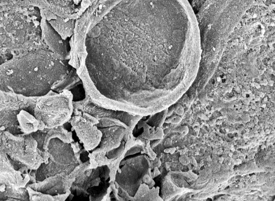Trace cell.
Instances as JSON below:
<instances>
[{
	"mask_svg": "<svg viewBox=\"0 0 275 201\" xmlns=\"http://www.w3.org/2000/svg\"><path fill=\"white\" fill-rule=\"evenodd\" d=\"M85 45L92 96L114 110L142 115L166 110L197 72L195 33L161 11L123 12L94 29Z\"/></svg>",
	"mask_w": 275,
	"mask_h": 201,
	"instance_id": "6da1fadb",
	"label": "cell"
},
{
	"mask_svg": "<svg viewBox=\"0 0 275 201\" xmlns=\"http://www.w3.org/2000/svg\"><path fill=\"white\" fill-rule=\"evenodd\" d=\"M69 61L42 49L13 57L0 65V90L27 96L45 95L73 69Z\"/></svg>",
	"mask_w": 275,
	"mask_h": 201,
	"instance_id": "7a4b0ae2",
	"label": "cell"
},
{
	"mask_svg": "<svg viewBox=\"0 0 275 201\" xmlns=\"http://www.w3.org/2000/svg\"><path fill=\"white\" fill-rule=\"evenodd\" d=\"M254 0H206L196 16L201 40L223 41L238 26Z\"/></svg>",
	"mask_w": 275,
	"mask_h": 201,
	"instance_id": "3957f363",
	"label": "cell"
},
{
	"mask_svg": "<svg viewBox=\"0 0 275 201\" xmlns=\"http://www.w3.org/2000/svg\"><path fill=\"white\" fill-rule=\"evenodd\" d=\"M1 147L14 161L32 170H37L42 164H48L49 152L39 148L38 143L31 134H13L1 132Z\"/></svg>",
	"mask_w": 275,
	"mask_h": 201,
	"instance_id": "277c9868",
	"label": "cell"
},
{
	"mask_svg": "<svg viewBox=\"0 0 275 201\" xmlns=\"http://www.w3.org/2000/svg\"><path fill=\"white\" fill-rule=\"evenodd\" d=\"M73 94L71 90L56 93L51 90L38 96L33 115L43 122L45 128H52L68 122L73 113Z\"/></svg>",
	"mask_w": 275,
	"mask_h": 201,
	"instance_id": "5b68a950",
	"label": "cell"
},
{
	"mask_svg": "<svg viewBox=\"0 0 275 201\" xmlns=\"http://www.w3.org/2000/svg\"><path fill=\"white\" fill-rule=\"evenodd\" d=\"M110 173L107 165L89 168L76 179L70 188L71 193L88 197L90 201H102L112 181Z\"/></svg>",
	"mask_w": 275,
	"mask_h": 201,
	"instance_id": "8992f818",
	"label": "cell"
},
{
	"mask_svg": "<svg viewBox=\"0 0 275 201\" xmlns=\"http://www.w3.org/2000/svg\"><path fill=\"white\" fill-rule=\"evenodd\" d=\"M150 160L144 155L125 160L122 159L116 171L115 182L133 197L142 183L144 176L148 174L152 176Z\"/></svg>",
	"mask_w": 275,
	"mask_h": 201,
	"instance_id": "52a82bcc",
	"label": "cell"
},
{
	"mask_svg": "<svg viewBox=\"0 0 275 201\" xmlns=\"http://www.w3.org/2000/svg\"><path fill=\"white\" fill-rule=\"evenodd\" d=\"M95 121L93 115L73 109V115L68 121L80 143L89 152L98 147L102 138V133L96 126Z\"/></svg>",
	"mask_w": 275,
	"mask_h": 201,
	"instance_id": "ba28073f",
	"label": "cell"
},
{
	"mask_svg": "<svg viewBox=\"0 0 275 201\" xmlns=\"http://www.w3.org/2000/svg\"><path fill=\"white\" fill-rule=\"evenodd\" d=\"M31 170L12 160L0 149V184L16 189L26 187L30 180L29 172Z\"/></svg>",
	"mask_w": 275,
	"mask_h": 201,
	"instance_id": "9c48e42d",
	"label": "cell"
},
{
	"mask_svg": "<svg viewBox=\"0 0 275 201\" xmlns=\"http://www.w3.org/2000/svg\"><path fill=\"white\" fill-rule=\"evenodd\" d=\"M65 173L48 176L43 181L27 185L36 191L53 196L63 194L70 190L74 180L70 179Z\"/></svg>",
	"mask_w": 275,
	"mask_h": 201,
	"instance_id": "30bf717a",
	"label": "cell"
},
{
	"mask_svg": "<svg viewBox=\"0 0 275 201\" xmlns=\"http://www.w3.org/2000/svg\"><path fill=\"white\" fill-rule=\"evenodd\" d=\"M0 111L24 110L33 112L38 96H27L13 92L0 90Z\"/></svg>",
	"mask_w": 275,
	"mask_h": 201,
	"instance_id": "8fae6325",
	"label": "cell"
},
{
	"mask_svg": "<svg viewBox=\"0 0 275 201\" xmlns=\"http://www.w3.org/2000/svg\"><path fill=\"white\" fill-rule=\"evenodd\" d=\"M68 131L64 125L59 126L52 128H45L44 130H38L31 134L38 143L39 148L43 151L48 150L50 142L53 138H58L65 143L70 144L74 141L72 131Z\"/></svg>",
	"mask_w": 275,
	"mask_h": 201,
	"instance_id": "7c38bea8",
	"label": "cell"
},
{
	"mask_svg": "<svg viewBox=\"0 0 275 201\" xmlns=\"http://www.w3.org/2000/svg\"><path fill=\"white\" fill-rule=\"evenodd\" d=\"M21 132L31 134L45 128L44 123L36 119L34 115L24 110H21L17 115Z\"/></svg>",
	"mask_w": 275,
	"mask_h": 201,
	"instance_id": "4fadbf2b",
	"label": "cell"
},
{
	"mask_svg": "<svg viewBox=\"0 0 275 201\" xmlns=\"http://www.w3.org/2000/svg\"><path fill=\"white\" fill-rule=\"evenodd\" d=\"M82 84V81L77 73L76 70L73 68L66 77L54 84L51 89L57 93H61L64 90H70Z\"/></svg>",
	"mask_w": 275,
	"mask_h": 201,
	"instance_id": "5bb4252c",
	"label": "cell"
},
{
	"mask_svg": "<svg viewBox=\"0 0 275 201\" xmlns=\"http://www.w3.org/2000/svg\"><path fill=\"white\" fill-rule=\"evenodd\" d=\"M17 111H0V131H7L14 134L13 129L17 134L21 132L19 128V123L17 118V115L19 113Z\"/></svg>",
	"mask_w": 275,
	"mask_h": 201,
	"instance_id": "9a60e30c",
	"label": "cell"
},
{
	"mask_svg": "<svg viewBox=\"0 0 275 201\" xmlns=\"http://www.w3.org/2000/svg\"><path fill=\"white\" fill-rule=\"evenodd\" d=\"M159 187L150 188L148 185L142 183L132 197V201H163L159 196Z\"/></svg>",
	"mask_w": 275,
	"mask_h": 201,
	"instance_id": "2e32d148",
	"label": "cell"
},
{
	"mask_svg": "<svg viewBox=\"0 0 275 201\" xmlns=\"http://www.w3.org/2000/svg\"><path fill=\"white\" fill-rule=\"evenodd\" d=\"M142 119L138 122L137 125L138 128H142L143 131L141 135L136 138H142L149 140L163 138L164 134L163 129L160 127H156L150 126L145 121L142 120Z\"/></svg>",
	"mask_w": 275,
	"mask_h": 201,
	"instance_id": "e0dca14e",
	"label": "cell"
},
{
	"mask_svg": "<svg viewBox=\"0 0 275 201\" xmlns=\"http://www.w3.org/2000/svg\"><path fill=\"white\" fill-rule=\"evenodd\" d=\"M184 188L179 187L173 183L167 175L164 177L161 183V196L164 201H169L184 191Z\"/></svg>",
	"mask_w": 275,
	"mask_h": 201,
	"instance_id": "ac0fdd59",
	"label": "cell"
},
{
	"mask_svg": "<svg viewBox=\"0 0 275 201\" xmlns=\"http://www.w3.org/2000/svg\"><path fill=\"white\" fill-rule=\"evenodd\" d=\"M26 188L29 194L30 201H54L53 196L49 194L36 191L28 186H26Z\"/></svg>",
	"mask_w": 275,
	"mask_h": 201,
	"instance_id": "d6986e66",
	"label": "cell"
},
{
	"mask_svg": "<svg viewBox=\"0 0 275 201\" xmlns=\"http://www.w3.org/2000/svg\"><path fill=\"white\" fill-rule=\"evenodd\" d=\"M167 110L151 115V116L149 117L145 122L153 127H161L165 121L167 114Z\"/></svg>",
	"mask_w": 275,
	"mask_h": 201,
	"instance_id": "ffe728a7",
	"label": "cell"
},
{
	"mask_svg": "<svg viewBox=\"0 0 275 201\" xmlns=\"http://www.w3.org/2000/svg\"><path fill=\"white\" fill-rule=\"evenodd\" d=\"M71 193L70 189L65 193L56 195L52 196L53 197L54 201H64L68 198Z\"/></svg>",
	"mask_w": 275,
	"mask_h": 201,
	"instance_id": "44dd1931",
	"label": "cell"
},
{
	"mask_svg": "<svg viewBox=\"0 0 275 201\" xmlns=\"http://www.w3.org/2000/svg\"><path fill=\"white\" fill-rule=\"evenodd\" d=\"M179 161L184 165H187L190 163L189 158L186 155H181L179 157Z\"/></svg>",
	"mask_w": 275,
	"mask_h": 201,
	"instance_id": "7402d4cb",
	"label": "cell"
},
{
	"mask_svg": "<svg viewBox=\"0 0 275 201\" xmlns=\"http://www.w3.org/2000/svg\"><path fill=\"white\" fill-rule=\"evenodd\" d=\"M189 128L186 126H183L176 129V131L180 133L183 135H187L189 132Z\"/></svg>",
	"mask_w": 275,
	"mask_h": 201,
	"instance_id": "603a6c76",
	"label": "cell"
},
{
	"mask_svg": "<svg viewBox=\"0 0 275 201\" xmlns=\"http://www.w3.org/2000/svg\"><path fill=\"white\" fill-rule=\"evenodd\" d=\"M242 120L245 123H248L250 120V115L248 114H242L241 117Z\"/></svg>",
	"mask_w": 275,
	"mask_h": 201,
	"instance_id": "cb8c5ba5",
	"label": "cell"
},
{
	"mask_svg": "<svg viewBox=\"0 0 275 201\" xmlns=\"http://www.w3.org/2000/svg\"><path fill=\"white\" fill-rule=\"evenodd\" d=\"M161 174V172L158 169V167H155L154 168L153 171L151 172V176L153 179L156 176L159 175Z\"/></svg>",
	"mask_w": 275,
	"mask_h": 201,
	"instance_id": "d4e9b609",
	"label": "cell"
},
{
	"mask_svg": "<svg viewBox=\"0 0 275 201\" xmlns=\"http://www.w3.org/2000/svg\"><path fill=\"white\" fill-rule=\"evenodd\" d=\"M182 120V118L180 117L177 116L176 118H174L173 119H171V122L172 123L174 124H176L179 123Z\"/></svg>",
	"mask_w": 275,
	"mask_h": 201,
	"instance_id": "484cf974",
	"label": "cell"
},
{
	"mask_svg": "<svg viewBox=\"0 0 275 201\" xmlns=\"http://www.w3.org/2000/svg\"><path fill=\"white\" fill-rule=\"evenodd\" d=\"M198 116L201 119H203V120H207V119H208V118L206 116L205 114H202V113H198Z\"/></svg>",
	"mask_w": 275,
	"mask_h": 201,
	"instance_id": "4316f807",
	"label": "cell"
},
{
	"mask_svg": "<svg viewBox=\"0 0 275 201\" xmlns=\"http://www.w3.org/2000/svg\"><path fill=\"white\" fill-rule=\"evenodd\" d=\"M190 159V163L192 164H193V165L195 167H197V163L196 160L195 159H194V158L193 157H191Z\"/></svg>",
	"mask_w": 275,
	"mask_h": 201,
	"instance_id": "83f0119b",
	"label": "cell"
},
{
	"mask_svg": "<svg viewBox=\"0 0 275 201\" xmlns=\"http://www.w3.org/2000/svg\"><path fill=\"white\" fill-rule=\"evenodd\" d=\"M165 168L166 170L167 171H171L170 162H165Z\"/></svg>",
	"mask_w": 275,
	"mask_h": 201,
	"instance_id": "f1b7e54d",
	"label": "cell"
},
{
	"mask_svg": "<svg viewBox=\"0 0 275 201\" xmlns=\"http://www.w3.org/2000/svg\"><path fill=\"white\" fill-rule=\"evenodd\" d=\"M171 144V140L170 138H168L165 142L164 145L165 147H167L169 146Z\"/></svg>",
	"mask_w": 275,
	"mask_h": 201,
	"instance_id": "f546056e",
	"label": "cell"
},
{
	"mask_svg": "<svg viewBox=\"0 0 275 201\" xmlns=\"http://www.w3.org/2000/svg\"><path fill=\"white\" fill-rule=\"evenodd\" d=\"M268 84V81H267L266 79H264L263 81H261L260 82V85H265L266 86L267 84Z\"/></svg>",
	"mask_w": 275,
	"mask_h": 201,
	"instance_id": "4dcf8cb0",
	"label": "cell"
},
{
	"mask_svg": "<svg viewBox=\"0 0 275 201\" xmlns=\"http://www.w3.org/2000/svg\"><path fill=\"white\" fill-rule=\"evenodd\" d=\"M176 148L175 147L170 148V152H169V153L171 155H172V154H173V153L176 152Z\"/></svg>",
	"mask_w": 275,
	"mask_h": 201,
	"instance_id": "1f68e13d",
	"label": "cell"
},
{
	"mask_svg": "<svg viewBox=\"0 0 275 201\" xmlns=\"http://www.w3.org/2000/svg\"><path fill=\"white\" fill-rule=\"evenodd\" d=\"M259 121V118H258V117H254V124L255 125L258 124Z\"/></svg>",
	"mask_w": 275,
	"mask_h": 201,
	"instance_id": "d6a6232c",
	"label": "cell"
},
{
	"mask_svg": "<svg viewBox=\"0 0 275 201\" xmlns=\"http://www.w3.org/2000/svg\"><path fill=\"white\" fill-rule=\"evenodd\" d=\"M242 109H243V110H244L245 111H247L249 110V107H248L247 105H244Z\"/></svg>",
	"mask_w": 275,
	"mask_h": 201,
	"instance_id": "836d02e7",
	"label": "cell"
},
{
	"mask_svg": "<svg viewBox=\"0 0 275 201\" xmlns=\"http://www.w3.org/2000/svg\"><path fill=\"white\" fill-rule=\"evenodd\" d=\"M164 152L166 153H169L170 152V148H168L164 150Z\"/></svg>",
	"mask_w": 275,
	"mask_h": 201,
	"instance_id": "e575fe53",
	"label": "cell"
},
{
	"mask_svg": "<svg viewBox=\"0 0 275 201\" xmlns=\"http://www.w3.org/2000/svg\"><path fill=\"white\" fill-rule=\"evenodd\" d=\"M215 123V120L211 121L209 122V125L210 126H213Z\"/></svg>",
	"mask_w": 275,
	"mask_h": 201,
	"instance_id": "d590c367",
	"label": "cell"
},
{
	"mask_svg": "<svg viewBox=\"0 0 275 201\" xmlns=\"http://www.w3.org/2000/svg\"><path fill=\"white\" fill-rule=\"evenodd\" d=\"M254 86H255V87L256 88H257V89H259V88L260 87V85L259 84L257 83H256V82H254Z\"/></svg>",
	"mask_w": 275,
	"mask_h": 201,
	"instance_id": "8d00e7d4",
	"label": "cell"
},
{
	"mask_svg": "<svg viewBox=\"0 0 275 201\" xmlns=\"http://www.w3.org/2000/svg\"><path fill=\"white\" fill-rule=\"evenodd\" d=\"M186 151L185 150V149H182V150H181L180 151V155H185V154L186 153Z\"/></svg>",
	"mask_w": 275,
	"mask_h": 201,
	"instance_id": "74e56055",
	"label": "cell"
},
{
	"mask_svg": "<svg viewBox=\"0 0 275 201\" xmlns=\"http://www.w3.org/2000/svg\"><path fill=\"white\" fill-rule=\"evenodd\" d=\"M259 95L260 97H264V96H265V94L262 92H260L259 93Z\"/></svg>",
	"mask_w": 275,
	"mask_h": 201,
	"instance_id": "f35d334b",
	"label": "cell"
},
{
	"mask_svg": "<svg viewBox=\"0 0 275 201\" xmlns=\"http://www.w3.org/2000/svg\"><path fill=\"white\" fill-rule=\"evenodd\" d=\"M221 80H222V78L220 77H217V80L218 82H220L221 81Z\"/></svg>",
	"mask_w": 275,
	"mask_h": 201,
	"instance_id": "ab89813d",
	"label": "cell"
},
{
	"mask_svg": "<svg viewBox=\"0 0 275 201\" xmlns=\"http://www.w3.org/2000/svg\"><path fill=\"white\" fill-rule=\"evenodd\" d=\"M264 133H265V132H264V130H261V132H260V134H261V135H263V134H264Z\"/></svg>",
	"mask_w": 275,
	"mask_h": 201,
	"instance_id": "60d3db41",
	"label": "cell"
},
{
	"mask_svg": "<svg viewBox=\"0 0 275 201\" xmlns=\"http://www.w3.org/2000/svg\"><path fill=\"white\" fill-rule=\"evenodd\" d=\"M221 81H222V83H224L226 81V78H222Z\"/></svg>",
	"mask_w": 275,
	"mask_h": 201,
	"instance_id": "b9f144b4",
	"label": "cell"
},
{
	"mask_svg": "<svg viewBox=\"0 0 275 201\" xmlns=\"http://www.w3.org/2000/svg\"><path fill=\"white\" fill-rule=\"evenodd\" d=\"M273 83H274L273 81H270V86H272L273 85Z\"/></svg>",
	"mask_w": 275,
	"mask_h": 201,
	"instance_id": "7bdbcfd3",
	"label": "cell"
},
{
	"mask_svg": "<svg viewBox=\"0 0 275 201\" xmlns=\"http://www.w3.org/2000/svg\"><path fill=\"white\" fill-rule=\"evenodd\" d=\"M228 89H229V90H228L229 92H231L232 91V87H231V86H230V87H229Z\"/></svg>",
	"mask_w": 275,
	"mask_h": 201,
	"instance_id": "ee69618b",
	"label": "cell"
},
{
	"mask_svg": "<svg viewBox=\"0 0 275 201\" xmlns=\"http://www.w3.org/2000/svg\"><path fill=\"white\" fill-rule=\"evenodd\" d=\"M261 106H262V107H263V108H265V107H266V104H265V103H264V104H263L262 105H261Z\"/></svg>",
	"mask_w": 275,
	"mask_h": 201,
	"instance_id": "f6af8a7d",
	"label": "cell"
},
{
	"mask_svg": "<svg viewBox=\"0 0 275 201\" xmlns=\"http://www.w3.org/2000/svg\"><path fill=\"white\" fill-rule=\"evenodd\" d=\"M232 69L229 68V69H228V73H230L232 72Z\"/></svg>",
	"mask_w": 275,
	"mask_h": 201,
	"instance_id": "bcb514c9",
	"label": "cell"
},
{
	"mask_svg": "<svg viewBox=\"0 0 275 201\" xmlns=\"http://www.w3.org/2000/svg\"><path fill=\"white\" fill-rule=\"evenodd\" d=\"M212 50H213V51H215L216 50V48H215V47H212Z\"/></svg>",
	"mask_w": 275,
	"mask_h": 201,
	"instance_id": "7dc6e473",
	"label": "cell"
},
{
	"mask_svg": "<svg viewBox=\"0 0 275 201\" xmlns=\"http://www.w3.org/2000/svg\"><path fill=\"white\" fill-rule=\"evenodd\" d=\"M255 127H256V128H257V129H258L259 128V125H258V124H257L255 126Z\"/></svg>",
	"mask_w": 275,
	"mask_h": 201,
	"instance_id": "c3c4849f",
	"label": "cell"
},
{
	"mask_svg": "<svg viewBox=\"0 0 275 201\" xmlns=\"http://www.w3.org/2000/svg\"><path fill=\"white\" fill-rule=\"evenodd\" d=\"M236 97H235V96H234V97H232L233 100H234V99H236Z\"/></svg>",
	"mask_w": 275,
	"mask_h": 201,
	"instance_id": "681fc988",
	"label": "cell"
},
{
	"mask_svg": "<svg viewBox=\"0 0 275 201\" xmlns=\"http://www.w3.org/2000/svg\"><path fill=\"white\" fill-rule=\"evenodd\" d=\"M229 156H230V157H231V156H232V153H230V154H229Z\"/></svg>",
	"mask_w": 275,
	"mask_h": 201,
	"instance_id": "f907efd6",
	"label": "cell"
},
{
	"mask_svg": "<svg viewBox=\"0 0 275 201\" xmlns=\"http://www.w3.org/2000/svg\"><path fill=\"white\" fill-rule=\"evenodd\" d=\"M267 97H265V98H264V100L265 101H267Z\"/></svg>",
	"mask_w": 275,
	"mask_h": 201,
	"instance_id": "816d5d0a",
	"label": "cell"
}]
</instances>
